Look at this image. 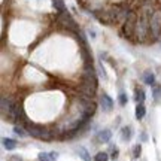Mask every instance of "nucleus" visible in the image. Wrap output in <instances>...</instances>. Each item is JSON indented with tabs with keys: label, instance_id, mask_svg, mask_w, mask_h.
Segmentation results:
<instances>
[{
	"label": "nucleus",
	"instance_id": "obj_25",
	"mask_svg": "<svg viewBox=\"0 0 161 161\" xmlns=\"http://www.w3.org/2000/svg\"><path fill=\"white\" fill-rule=\"evenodd\" d=\"M160 9H161V6H160Z\"/></svg>",
	"mask_w": 161,
	"mask_h": 161
},
{
	"label": "nucleus",
	"instance_id": "obj_1",
	"mask_svg": "<svg viewBox=\"0 0 161 161\" xmlns=\"http://www.w3.org/2000/svg\"><path fill=\"white\" fill-rule=\"evenodd\" d=\"M151 40V30H149V18L139 15L137 23H136V30H134V39L133 42L137 43H145Z\"/></svg>",
	"mask_w": 161,
	"mask_h": 161
},
{
	"label": "nucleus",
	"instance_id": "obj_7",
	"mask_svg": "<svg viewBox=\"0 0 161 161\" xmlns=\"http://www.w3.org/2000/svg\"><path fill=\"white\" fill-rule=\"evenodd\" d=\"M79 51H80V57H82V60H84V63L85 64H92V55H91V51H90L88 45H80Z\"/></svg>",
	"mask_w": 161,
	"mask_h": 161
},
{
	"label": "nucleus",
	"instance_id": "obj_13",
	"mask_svg": "<svg viewBox=\"0 0 161 161\" xmlns=\"http://www.w3.org/2000/svg\"><path fill=\"white\" fill-rule=\"evenodd\" d=\"M152 98L157 104L161 103V85H158V84L152 86Z\"/></svg>",
	"mask_w": 161,
	"mask_h": 161
},
{
	"label": "nucleus",
	"instance_id": "obj_9",
	"mask_svg": "<svg viewBox=\"0 0 161 161\" xmlns=\"http://www.w3.org/2000/svg\"><path fill=\"white\" fill-rule=\"evenodd\" d=\"M133 137V127L131 125H125L121 128V139L124 140V142H128V140H131Z\"/></svg>",
	"mask_w": 161,
	"mask_h": 161
},
{
	"label": "nucleus",
	"instance_id": "obj_23",
	"mask_svg": "<svg viewBox=\"0 0 161 161\" xmlns=\"http://www.w3.org/2000/svg\"><path fill=\"white\" fill-rule=\"evenodd\" d=\"M49 155H51V161H55L58 158V154H57V152H54V151H52V152H49Z\"/></svg>",
	"mask_w": 161,
	"mask_h": 161
},
{
	"label": "nucleus",
	"instance_id": "obj_14",
	"mask_svg": "<svg viewBox=\"0 0 161 161\" xmlns=\"http://www.w3.org/2000/svg\"><path fill=\"white\" fill-rule=\"evenodd\" d=\"M51 2H52L54 9L57 11V14H61V12L67 11V9H66V3H64V0H51Z\"/></svg>",
	"mask_w": 161,
	"mask_h": 161
},
{
	"label": "nucleus",
	"instance_id": "obj_24",
	"mask_svg": "<svg viewBox=\"0 0 161 161\" xmlns=\"http://www.w3.org/2000/svg\"><path fill=\"white\" fill-rule=\"evenodd\" d=\"M158 2H160V3H161V0H158Z\"/></svg>",
	"mask_w": 161,
	"mask_h": 161
},
{
	"label": "nucleus",
	"instance_id": "obj_3",
	"mask_svg": "<svg viewBox=\"0 0 161 161\" xmlns=\"http://www.w3.org/2000/svg\"><path fill=\"white\" fill-rule=\"evenodd\" d=\"M58 23L61 24V27H64L67 31L73 33V35L80 30L79 27H78L76 21L73 19V17L69 14V11H64V12H61V14H58Z\"/></svg>",
	"mask_w": 161,
	"mask_h": 161
},
{
	"label": "nucleus",
	"instance_id": "obj_21",
	"mask_svg": "<svg viewBox=\"0 0 161 161\" xmlns=\"http://www.w3.org/2000/svg\"><path fill=\"white\" fill-rule=\"evenodd\" d=\"M97 67H98V75H100V76H103V79L106 80V79H108V75H106V72H104L103 66H102V64H98Z\"/></svg>",
	"mask_w": 161,
	"mask_h": 161
},
{
	"label": "nucleus",
	"instance_id": "obj_2",
	"mask_svg": "<svg viewBox=\"0 0 161 161\" xmlns=\"http://www.w3.org/2000/svg\"><path fill=\"white\" fill-rule=\"evenodd\" d=\"M80 84H86V85H91L94 88H97L98 85V75L96 69L92 67V64H85V69L80 75Z\"/></svg>",
	"mask_w": 161,
	"mask_h": 161
},
{
	"label": "nucleus",
	"instance_id": "obj_19",
	"mask_svg": "<svg viewBox=\"0 0 161 161\" xmlns=\"http://www.w3.org/2000/svg\"><path fill=\"white\" fill-rule=\"evenodd\" d=\"M37 161H51L49 152H39L37 154Z\"/></svg>",
	"mask_w": 161,
	"mask_h": 161
},
{
	"label": "nucleus",
	"instance_id": "obj_15",
	"mask_svg": "<svg viewBox=\"0 0 161 161\" xmlns=\"http://www.w3.org/2000/svg\"><path fill=\"white\" fill-rule=\"evenodd\" d=\"M92 161H109V154L104 152V151H100V152H97V154L94 155Z\"/></svg>",
	"mask_w": 161,
	"mask_h": 161
},
{
	"label": "nucleus",
	"instance_id": "obj_22",
	"mask_svg": "<svg viewBox=\"0 0 161 161\" xmlns=\"http://www.w3.org/2000/svg\"><path fill=\"white\" fill-rule=\"evenodd\" d=\"M140 140H142V142H146V140H148V134H146V131L140 133Z\"/></svg>",
	"mask_w": 161,
	"mask_h": 161
},
{
	"label": "nucleus",
	"instance_id": "obj_12",
	"mask_svg": "<svg viewBox=\"0 0 161 161\" xmlns=\"http://www.w3.org/2000/svg\"><path fill=\"white\" fill-rule=\"evenodd\" d=\"M76 154L79 155V158H82L84 161H91V155H90V151L84 148V146H79L76 148Z\"/></svg>",
	"mask_w": 161,
	"mask_h": 161
},
{
	"label": "nucleus",
	"instance_id": "obj_5",
	"mask_svg": "<svg viewBox=\"0 0 161 161\" xmlns=\"http://www.w3.org/2000/svg\"><path fill=\"white\" fill-rule=\"evenodd\" d=\"M142 80H143L145 85L148 86H154L157 84V78H155V73L152 72V70H145L143 73H142Z\"/></svg>",
	"mask_w": 161,
	"mask_h": 161
},
{
	"label": "nucleus",
	"instance_id": "obj_8",
	"mask_svg": "<svg viewBox=\"0 0 161 161\" xmlns=\"http://www.w3.org/2000/svg\"><path fill=\"white\" fill-rule=\"evenodd\" d=\"M145 100H146V92H145V90L140 88V86H134V102H136V104L145 103Z\"/></svg>",
	"mask_w": 161,
	"mask_h": 161
},
{
	"label": "nucleus",
	"instance_id": "obj_18",
	"mask_svg": "<svg viewBox=\"0 0 161 161\" xmlns=\"http://www.w3.org/2000/svg\"><path fill=\"white\" fill-rule=\"evenodd\" d=\"M140 155H142V145L137 143V145H134V148H133V158L137 160Z\"/></svg>",
	"mask_w": 161,
	"mask_h": 161
},
{
	"label": "nucleus",
	"instance_id": "obj_16",
	"mask_svg": "<svg viewBox=\"0 0 161 161\" xmlns=\"http://www.w3.org/2000/svg\"><path fill=\"white\" fill-rule=\"evenodd\" d=\"M14 133H15L17 136H19V137H25V136H29L27 130H25L24 127H21V125H15V127H14Z\"/></svg>",
	"mask_w": 161,
	"mask_h": 161
},
{
	"label": "nucleus",
	"instance_id": "obj_17",
	"mask_svg": "<svg viewBox=\"0 0 161 161\" xmlns=\"http://www.w3.org/2000/svg\"><path fill=\"white\" fill-rule=\"evenodd\" d=\"M118 103H119V106H122V108L128 103V97H127V94L124 91H121L119 94H118Z\"/></svg>",
	"mask_w": 161,
	"mask_h": 161
},
{
	"label": "nucleus",
	"instance_id": "obj_10",
	"mask_svg": "<svg viewBox=\"0 0 161 161\" xmlns=\"http://www.w3.org/2000/svg\"><path fill=\"white\" fill-rule=\"evenodd\" d=\"M146 115V108H145L143 103H139L136 104V109H134V116H136V119L137 121H142Z\"/></svg>",
	"mask_w": 161,
	"mask_h": 161
},
{
	"label": "nucleus",
	"instance_id": "obj_20",
	"mask_svg": "<svg viewBox=\"0 0 161 161\" xmlns=\"http://www.w3.org/2000/svg\"><path fill=\"white\" fill-rule=\"evenodd\" d=\"M118 155H119V151H118V148H116V146H110V158L116 160V158H118Z\"/></svg>",
	"mask_w": 161,
	"mask_h": 161
},
{
	"label": "nucleus",
	"instance_id": "obj_4",
	"mask_svg": "<svg viewBox=\"0 0 161 161\" xmlns=\"http://www.w3.org/2000/svg\"><path fill=\"white\" fill-rule=\"evenodd\" d=\"M100 106H102V110H103V112L109 114V112H112L114 108H115V102H114V98L110 97L108 92H103L102 97H100Z\"/></svg>",
	"mask_w": 161,
	"mask_h": 161
},
{
	"label": "nucleus",
	"instance_id": "obj_11",
	"mask_svg": "<svg viewBox=\"0 0 161 161\" xmlns=\"http://www.w3.org/2000/svg\"><path fill=\"white\" fill-rule=\"evenodd\" d=\"M2 143L5 146V149H8V151H14L18 146L17 140H14V139H11V137H3L2 139Z\"/></svg>",
	"mask_w": 161,
	"mask_h": 161
},
{
	"label": "nucleus",
	"instance_id": "obj_6",
	"mask_svg": "<svg viewBox=\"0 0 161 161\" xmlns=\"http://www.w3.org/2000/svg\"><path fill=\"white\" fill-rule=\"evenodd\" d=\"M96 139H97L98 143H109L110 139H112V131L109 128H103L96 134Z\"/></svg>",
	"mask_w": 161,
	"mask_h": 161
}]
</instances>
